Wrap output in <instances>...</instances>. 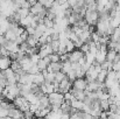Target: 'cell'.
<instances>
[{
  "label": "cell",
  "mask_w": 120,
  "mask_h": 119,
  "mask_svg": "<svg viewBox=\"0 0 120 119\" xmlns=\"http://www.w3.org/2000/svg\"><path fill=\"white\" fill-rule=\"evenodd\" d=\"M49 96V100L51 105H60L64 102V93L60 92V91H54L48 95Z\"/></svg>",
  "instance_id": "cell-1"
},
{
  "label": "cell",
  "mask_w": 120,
  "mask_h": 119,
  "mask_svg": "<svg viewBox=\"0 0 120 119\" xmlns=\"http://www.w3.org/2000/svg\"><path fill=\"white\" fill-rule=\"evenodd\" d=\"M84 19L86 20V22L89 25H93L96 26L97 25V21L99 19V12L98 11H86V14L84 16Z\"/></svg>",
  "instance_id": "cell-2"
},
{
  "label": "cell",
  "mask_w": 120,
  "mask_h": 119,
  "mask_svg": "<svg viewBox=\"0 0 120 119\" xmlns=\"http://www.w3.org/2000/svg\"><path fill=\"white\" fill-rule=\"evenodd\" d=\"M71 86H74V82H71L67 76L62 82H60V92L65 93L71 90Z\"/></svg>",
  "instance_id": "cell-3"
},
{
  "label": "cell",
  "mask_w": 120,
  "mask_h": 119,
  "mask_svg": "<svg viewBox=\"0 0 120 119\" xmlns=\"http://www.w3.org/2000/svg\"><path fill=\"white\" fill-rule=\"evenodd\" d=\"M87 79L85 77H80V78H76L74 81V88L77 90H85L87 86Z\"/></svg>",
  "instance_id": "cell-4"
},
{
  "label": "cell",
  "mask_w": 120,
  "mask_h": 119,
  "mask_svg": "<svg viewBox=\"0 0 120 119\" xmlns=\"http://www.w3.org/2000/svg\"><path fill=\"white\" fill-rule=\"evenodd\" d=\"M84 56V53L78 49V50H72L70 54H69V61L70 62H78V60H79L80 57H83Z\"/></svg>",
  "instance_id": "cell-5"
},
{
  "label": "cell",
  "mask_w": 120,
  "mask_h": 119,
  "mask_svg": "<svg viewBox=\"0 0 120 119\" xmlns=\"http://www.w3.org/2000/svg\"><path fill=\"white\" fill-rule=\"evenodd\" d=\"M11 63H12V60H11L9 56H1L0 57V69L1 70H5V69L9 68Z\"/></svg>",
  "instance_id": "cell-6"
},
{
  "label": "cell",
  "mask_w": 120,
  "mask_h": 119,
  "mask_svg": "<svg viewBox=\"0 0 120 119\" xmlns=\"http://www.w3.org/2000/svg\"><path fill=\"white\" fill-rule=\"evenodd\" d=\"M109 93H110V96H120V82L118 79L116 81L113 86H111L109 89Z\"/></svg>",
  "instance_id": "cell-7"
},
{
  "label": "cell",
  "mask_w": 120,
  "mask_h": 119,
  "mask_svg": "<svg viewBox=\"0 0 120 119\" xmlns=\"http://www.w3.org/2000/svg\"><path fill=\"white\" fill-rule=\"evenodd\" d=\"M5 47L12 53V51H14V53H18L19 50H20V46L15 42V41H7L6 42V44H5Z\"/></svg>",
  "instance_id": "cell-8"
},
{
  "label": "cell",
  "mask_w": 120,
  "mask_h": 119,
  "mask_svg": "<svg viewBox=\"0 0 120 119\" xmlns=\"http://www.w3.org/2000/svg\"><path fill=\"white\" fill-rule=\"evenodd\" d=\"M44 9V6L41 4V2H36L35 5H33L32 7H30V13L32 14H34V15H36V14H39L40 12H42Z\"/></svg>",
  "instance_id": "cell-9"
},
{
  "label": "cell",
  "mask_w": 120,
  "mask_h": 119,
  "mask_svg": "<svg viewBox=\"0 0 120 119\" xmlns=\"http://www.w3.org/2000/svg\"><path fill=\"white\" fill-rule=\"evenodd\" d=\"M106 51H101V50H99L97 54H96V62H98V63H104L105 61H106Z\"/></svg>",
  "instance_id": "cell-10"
},
{
  "label": "cell",
  "mask_w": 120,
  "mask_h": 119,
  "mask_svg": "<svg viewBox=\"0 0 120 119\" xmlns=\"http://www.w3.org/2000/svg\"><path fill=\"white\" fill-rule=\"evenodd\" d=\"M44 82H45V78H44V75L42 74V71L38 73V74H34V82H33V83H36V84L41 85V84H43Z\"/></svg>",
  "instance_id": "cell-11"
},
{
  "label": "cell",
  "mask_w": 120,
  "mask_h": 119,
  "mask_svg": "<svg viewBox=\"0 0 120 119\" xmlns=\"http://www.w3.org/2000/svg\"><path fill=\"white\" fill-rule=\"evenodd\" d=\"M5 38L7 39V41H15L18 35L15 34V32L13 29H7L6 33H5Z\"/></svg>",
  "instance_id": "cell-12"
},
{
  "label": "cell",
  "mask_w": 120,
  "mask_h": 119,
  "mask_svg": "<svg viewBox=\"0 0 120 119\" xmlns=\"http://www.w3.org/2000/svg\"><path fill=\"white\" fill-rule=\"evenodd\" d=\"M71 106L77 109V110H82L83 106H84V102L83 100H79V99H76L75 97L71 99Z\"/></svg>",
  "instance_id": "cell-13"
},
{
  "label": "cell",
  "mask_w": 120,
  "mask_h": 119,
  "mask_svg": "<svg viewBox=\"0 0 120 119\" xmlns=\"http://www.w3.org/2000/svg\"><path fill=\"white\" fill-rule=\"evenodd\" d=\"M79 39L82 40L84 43H85V42L89 43V42L92 40L91 39V32H90V31H83V33L79 35Z\"/></svg>",
  "instance_id": "cell-14"
},
{
  "label": "cell",
  "mask_w": 120,
  "mask_h": 119,
  "mask_svg": "<svg viewBox=\"0 0 120 119\" xmlns=\"http://www.w3.org/2000/svg\"><path fill=\"white\" fill-rule=\"evenodd\" d=\"M107 73H109V70H106V69H101V70H100V73L98 74L97 81H98V82H100V83H104V82H105V79H106V77H107Z\"/></svg>",
  "instance_id": "cell-15"
},
{
  "label": "cell",
  "mask_w": 120,
  "mask_h": 119,
  "mask_svg": "<svg viewBox=\"0 0 120 119\" xmlns=\"http://www.w3.org/2000/svg\"><path fill=\"white\" fill-rule=\"evenodd\" d=\"M65 77H67V74L63 73L62 70L56 71V73H55V81H54V82H62Z\"/></svg>",
  "instance_id": "cell-16"
},
{
  "label": "cell",
  "mask_w": 120,
  "mask_h": 119,
  "mask_svg": "<svg viewBox=\"0 0 120 119\" xmlns=\"http://www.w3.org/2000/svg\"><path fill=\"white\" fill-rule=\"evenodd\" d=\"M71 69H72V68H71V62H70L69 60L65 61V62H62V71H63V73L68 74Z\"/></svg>",
  "instance_id": "cell-17"
},
{
  "label": "cell",
  "mask_w": 120,
  "mask_h": 119,
  "mask_svg": "<svg viewBox=\"0 0 120 119\" xmlns=\"http://www.w3.org/2000/svg\"><path fill=\"white\" fill-rule=\"evenodd\" d=\"M110 39L112 40V41H116V42L119 41V39H120V27L114 28V32H113L112 35H110Z\"/></svg>",
  "instance_id": "cell-18"
},
{
  "label": "cell",
  "mask_w": 120,
  "mask_h": 119,
  "mask_svg": "<svg viewBox=\"0 0 120 119\" xmlns=\"http://www.w3.org/2000/svg\"><path fill=\"white\" fill-rule=\"evenodd\" d=\"M117 54H118V51H117V50H109V51H107V54H106V60H107V61L113 62V61H114V58H116V56H117Z\"/></svg>",
  "instance_id": "cell-19"
},
{
  "label": "cell",
  "mask_w": 120,
  "mask_h": 119,
  "mask_svg": "<svg viewBox=\"0 0 120 119\" xmlns=\"http://www.w3.org/2000/svg\"><path fill=\"white\" fill-rule=\"evenodd\" d=\"M27 42H28L29 47H35V46H38V43H39V39H36L34 35H29L28 39H27Z\"/></svg>",
  "instance_id": "cell-20"
},
{
  "label": "cell",
  "mask_w": 120,
  "mask_h": 119,
  "mask_svg": "<svg viewBox=\"0 0 120 119\" xmlns=\"http://www.w3.org/2000/svg\"><path fill=\"white\" fill-rule=\"evenodd\" d=\"M100 107H101L103 111H109V110H110L109 99H100Z\"/></svg>",
  "instance_id": "cell-21"
},
{
  "label": "cell",
  "mask_w": 120,
  "mask_h": 119,
  "mask_svg": "<svg viewBox=\"0 0 120 119\" xmlns=\"http://www.w3.org/2000/svg\"><path fill=\"white\" fill-rule=\"evenodd\" d=\"M18 13L20 14V16H21V18H25V16H27V15L30 13V9H29V8H23V7H20V8L18 9Z\"/></svg>",
  "instance_id": "cell-22"
},
{
  "label": "cell",
  "mask_w": 120,
  "mask_h": 119,
  "mask_svg": "<svg viewBox=\"0 0 120 119\" xmlns=\"http://www.w3.org/2000/svg\"><path fill=\"white\" fill-rule=\"evenodd\" d=\"M84 56H85V58H86V61L87 62H90V63H94V61H96V56L92 54V53H90V51H87V53H85L84 54Z\"/></svg>",
  "instance_id": "cell-23"
},
{
  "label": "cell",
  "mask_w": 120,
  "mask_h": 119,
  "mask_svg": "<svg viewBox=\"0 0 120 119\" xmlns=\"http://www.w3.org/2000/svg\"><path fill=\"white\" fill-rule=\"evenodd\" d=\"M75 42L74 41H71L70 39H68L67 40V51L68 53H71L72 50H75Z\"/></svg>",
  "instance_id": "cell-24"
},
{
  "label": "cell",
  "mask_w": 120,
  "mask_h": 119,
  "mask_svg": "<svg viewBox=\"0 0 120 119\" xmlns=\"http://www.w3.org/2000/svg\"><path fill=\"white\" fill-rule=\"evenodd\" d=\"M60 40H52L51 42V47L54 49V53H58V49H60Z\"/></svg>",
  "instance_id": "cell-25"
},
{
  "label": "cell",
  "mask_w": 120,
  "mask_h": 119,
  "mask_svg": "<svg viewBox=\"0 0 120 119\" xmlns=\"http://www.w3.org/2000/svg\"><path fill=\"white\" fill-rule=\"evenodd\" d=\"M67 76H68V78L70 79L71 82H74L75 79L77 78V75H76V70H74V69H71L68 74H67Z\"/></svg>",
  "instance_id": "cell-26"
},
{
  "label": "cell",
  "mask_w": 120,
  "mask_h": 119,
  "mask_svg": "<svg viewBox=\"0 0 120 119\" xmlns=\"http://www.w3.org/2000/svg\"><path fill=\"white\" fill-rule=\"evenodd\" d=\"M50 58H51V62H60L61 61V56L58 53H52L50 54Z\"/></svg>",
  "instance_id": "cell-27"
},
{
  "label": "cell",
  "mask_w": 120,
  "mask_h": 119,
  "mask_svg": "<svg viewBox=\"0 0 120 119\" xmlns=\"http://www.w3.org/2000/svg\"><path fill=\"white\" fill-rule=\"evenodd\" d=\"M44 25L47 26V28H52L54 27V25H55V21L54 20H49L48 18H44Z\"/></svg>",
  "instance_id": "cell-28"
},
{
  "label": "cell",
  "mask_w": 120,
  "mask_h": 119,
  "mask_svg": "<svg viewBox=\"0 0 120 119\" xmlns=\"http://www.w3.org/2000/svg\"><path fill=\"white\" fill-rule=\"evenodd\" d=\"M38 65H39V68H40L41 71H42V70H45V69H47V67H48V64L44 62V60H43V58H41L40 61L38 62Z\"/></svg>",
  "instance_id": "cell-29"
},
{
  "label": "cell",
  "mask_w": 120,
  "mask_h": 119,
  "mask_svg": "<svg viewBox=\"0 0 120 119\" xmlns=\"http://www.w3.org/2000/svg\"><path fill=\"white\" fill-rule=\"evenodd\" d=\"M40 71L41 70H40V68H39V65H38V64H33L28 73H29V74H38V73H40Z\"/></svg>",
  "instance_id": "cell-30"
},
{
  "label": "cell",
  "mask_w": 120,
  "mask_h": 119,
  "mask_svg": "<svg viewBox=\"0 0 120 119\" xmlns=\"http://www.w3.org/2000/svg\"><path fill=\"white\" fill-rule=\"evenodd\" d=\"M30 60H32V62H33V63L38 64V62H39V61L41 60L39 53H38V54H33V55H30Z\"/></svg>",
  "instance_id": "cell-31"
},
{
  "label": "cell",
  "mask_w": 120,
  "mask_h": 119,
  "mask_svg": "<svg viewBox=\"0 0 120 119\" xmlns=\"http://www.w3.org/2000/svg\"><path fill=\"white\" fill-rule=\"evenodd\" d=\"M106 79H112V81H116L117 79V77H116V71L112 69V70H110L109 73H107V77H106Z\"/></svg>",
  "instance_id": "cell-32"
},
{
  "label": "cell",
  "mask_w": 120,
  "mask_h": 119,
  "mask_svg": "<svg viewBox=\"0 0 120 119\" xmlns=\"http://www.w3.org/2000/svg\"><path fill=\"white\" fill-rule=\"evenodd\" d=\"M100 34L98 33V32H93V33H91V39L92 41H96V42H98L99 40H100Z\"/></svg>",
  "instance_id": "cell-33"
},
{
  "label": "cell",
  "mask_w": 120,
  "mask_h": 119,
  "mask_svg": "<svg viewBox=\"0 0 120 119\" xmlns=\"http://www.w3.org/2000/svg\"><path fill=\"white\" fill-rule=\"evenodd\" d=\"M80 50L85 54V53H87L89 50H90V44L87 43V42H85V43H83V46L80 47Z\"/></svg>",
  "instance_id": "cell-34"
},
{
  "label": "cell",
  "mask_w": 120,
  "mask_h": 119,
  "mask_svg": "<svg viewBox=\"0 0 120 119\" xmlns=\"http://www.w3.org/2000/svg\"><path fill=\"white\" fill-rule=\"evenodd\" d=\"M8 113H9V110L8 109H5V107L0 109V118L1 117H8Z\"/></svg>",
  "instance_id": "cell-35"
},
{
  "label": "cell",
  "mask_w": 120,
  "mask_h": 119,
  "mask_svg": "<svg viewBox=\"0 0 120 119\" xmlns=\"http://www.w3.org/2000/svg\"><path fill=\"white\" fill-rule=\"evenodd\" d=\"M25 28H26V31L28 32V34H29V35H34V34H35V31H36V28L32 27L30 25H29V26H27V27H25Z\"/></svg>",
  "instance_id": "cell-36"
},
{
  "label": "cell",
  "mask_w": 120,
  "mask_h": 119,
  "mask_svg": "<svg viewBox=\"0 0 120 119\" xmlns=\"http://www.w3.org/2000/svg\"><path fill=\"white\" fill-rule=\"evenodd\" d=\"M72 98H74V95H72L71 91H68V92L64 93V99H65V100H71Z\"/></svg>",
  "instance_id": "cell-37"
},
{
  "label": "cell",
  "mask_w": 120,
  "mask_h": 119,
  "mask_svg": "<svg viewBox=\"0 0 120 119\" xmlns=\"http://www.w3.org/2000/svg\"><path fill=\"white\" fill-rule=\"evenodd\" d=\"M54 2H55V0H45V2H44V7L47 8V9H49L52 5H54Z\"/></svg>",
  "instance_id": "cell-38"
},
{
  "label": "cell",
  "mask_w": 120,
  "mask_h": 119,
  "mask_svg": "<svg viewBox=\"0 0 120 119\" xmlns=\"http://www.w3.org/2000/svg\"><path fill=\"white\" fill-rule=\"evenodd\" d=\"M28 48H29V44H28L27 41H25V42H22V43L20 44V49H21V50H25V51H26Z\"/></svg>",
  "instance_id": "cell-39"
},
{
  "label": "cell",
  "mask_w": 120,
  "mask_h": 119,
  "mask_svg": "<svg viewBox=\"0 0 120 119\" xmlns=\"http://www.w3.org/2000/svg\"><path fill=\"white\" fill-rule=\"evenodd\" d=\"M60 56H61V62H65V61L69 60V53H64V54H62Z\"/></svg>",
  "instance_id": "cell-40"
},
{
  "label": "cell",
  "mask_w": 120,
  "mask_h": 119,
  "mask_svg": "<svg viewBox=\"0 0 120 119\" xmlns=\"http://www.w3.org/2000/svg\"><path fill=\"white\" fill-rule=\"evenodd\" d=\"M113 70L114 71H120V61L119 62H113Z\"/></svg>",
  "instance_id": "cell-41"
},
{
  "label": "cell",
  "mask_w": 120,
  "mask_h": 119,
  "mask_svg": "<svg viewBox=\"0 0 120 119\" xmlns=\"http://www.w3.org/2000/svg\"><path fill=\"white\" fill-rule=\"evenodd\" d=\"M96 1L98 6H103V7H105V5L109 2V0H96Z\"/></svg>",
  "instance_id": "cell-42"
},
{
  "label": "cell",
  "mask_w": 120,
  "mask_h": 119,
  "mask_svg": "<svg viewBox=\"0 0 120 119\" xmlns=\"http://www.w3.org/2000/svg\"><path fill=\"white\" fill-rule=\"evenodd\" d=\"M21 7H23V8H29V9H30L32 5L29 4V1H28V0H26L25 2H22V4H21Z\"/></svg>",
  "instance_id": "cell-43"
},
{
  "label": "cell",
  "mask_w": 120,
  "mask_h": 119,
  "mask_svg": "<svg viewBox=\"0 0 120 119\" xmlns=\"http://www.w3.org/2000/svg\"><path fill=\"white\" fill-rule=\"evenodd\" d=\"M83 43H84V42H83L80 39H78L76 42H75V47H76V48H78V49H80V47L83 46Z\"/></svg>",
  "instance_id": "cell-44"
},
{
  "label": "cell",
  "mask_w": 120,
  "mask_h": 119,
  "mask_svg": "<svg viewBox=\"0 0 120 119\" xmlns=\"http://www.w3.org/2000/svg\"><path fill=\"white\" fill-rule=\"evenodd\" d=\"M7 42V39L5 38V35H0V46H5Z\"/></svg>",
  "instance_id": "cell-45"
},
{
  "label": "cell",
  "mask_w": 120,
  "mask_h": 119,
  "mask_svg": "<svg viewBox=\"0 0 120 119\" xmlns=\"http://www.w3.org/2000/svg\"><path fill=\"white\" fill-rule=\"evenodd\" d=\"M43 60H44V62L49 65L50 63H51V58H50V55H48V56H45V57H43Z\"/></svg>",
  "instance_id": "cell-46"
},
{
  "label": "cell",
  "mask_w": 120,
  "mask_h": 119,
  "mask_svg": "<svg viewBox=\"0 0 120 119\" xmlns=\"http://www.w3.org/2000/svg\"><path fill=\"white\" fill-rule=\"evenodd\" d=\"M5 33H6V31H5V29H4V28L0 26V35H5Z\"/></svg>",
  "instance_id": "cell-47"
},
{
  "label": "cell",
  "mask_w": 120,
  "mask_h": 119,
  "mask_svg": "<svg viewBox=\"0 0 120 119\" xmlns=\"http://www.w3.org/2000/svg\"><path fill=\"white\" fill-rule=\"evenodd\" d=\"M116 50H117V51L120 54V43H119V42H118V46H117V49H116Z\"/></svg>",
  "instance_id": "cell-48"
},
{
  "label": "cell",
  "mask_w": 120,
  "mask_h": 119,
  "mask_svg": "<svg viewBox=\"0 0 120 119\" xmlns=\"http://www.w3.org/2000/svg\"><path fill=\"white\" fill-rule=\"evenodd\" d=\"M2 90H4V86L0 84V93H2Z\"/></svg>",
  "instance_id": "cell-49"
},
{
  "label": "cell",
  "mask_w": 120,
  "mask_h": 119,
  "mask_svg": "<svg viewBox=\"0 0 120 119\" xmlns=\"http://www.w3.org/2000/svg\"><path fill=\"white\" fill-rule=\"evenodd\" d=\"M38 1H39V2H41L42 5H44V2H45V0H38Z\"/></svg>",
  "instance_id": "cell-50"
},
{
  "label": "cell",
  "mask_w": 120,
  "mask_h": 119,
  "mask_svg": "<svg viewBox=\"0 0 120 119\" xmlns=\"http://www.w3.org/2000/svg\"><path fill=\"white\" fill-rule=\"evenodd\" d=\"M117 113L120 115V106H118V109H117Z\"/></svg>",
  "instance_id": "cell-51"
},
{
  "label": "cell",
  "mask_w": 120,
  "mask_h": 119,
  "mask_svg": "<svg viewBox=\"0 0 120 119\" xmlns=\"http://www.w3.org/2000/svg\"><path fill=\"white\" fill-rule=\"evenodd\" d=\"M116 2H117V5H120V0H116Z\"/></svg>",
  "instance_id": "cell-52"
},
{
  "label": "cell",
  "mask_w": 120,
  "mask_h": 119,
  "mask_svg": "<svg viewBox=\"0 0 120 119\" xmlns=\"http://www.w3.org/2000/svg\"><path fill=\"white\" fill-rule=\"evenodd\" d=\"M118 42H119V43H120V39H119V41H118Z\"/></svg>",
  "instance_id": "cell-53"
},
{
  "label": "cell",
  "mask_w": 120,
  "mask_h": 119,
  "mask_svg": "<svg viewBox=\"0 0 120 119\" xmlns=\"http://www.w3.org/2000/svg\"><path fill=\"white\" fill-rule=\"evenodd\" d=\"M0 71H1V69H0Z\"/></svg>",
  "instance_id": "cell-54"
},
{
  "label": "cell",
  "mask_w": 120,
  "mask_h": 119,
  "mask_svg": "<svg viewBox=\"0 0 120 119\" xmlns=\"http://www.w3.org/2000/svg\"><path fill=\"white\" fill-rule=\"evenodd\" d=\"M119 27H120V26H119Z\"/></svg>",
  "instance_id": "cell-55"
}]
</instances>
